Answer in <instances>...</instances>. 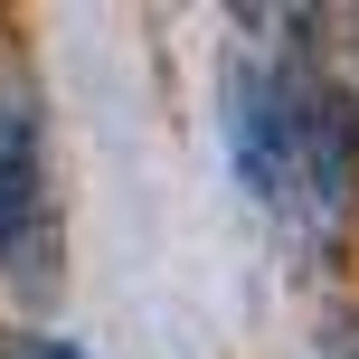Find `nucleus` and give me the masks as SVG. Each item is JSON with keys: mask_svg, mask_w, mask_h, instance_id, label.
<instances>
[{"mask_svg": "<svg viewBox=\"0 0 359 359\" xmlns=\"http://www.w3.org/2000/svg\"><path fill=\"white\" fill-rule=\"evenodd\" d=\"M350 189H359V104H350V86L293 67V114H284V208H274V217L331 236V227H341V208H350Z\"/></svg>", "mask_w": 359, "mask_h": 359, "instance_id": "f257e3e1", "label": "nucleus"}, {"mask_svg": "<svg viewBox=\"0 0 359 359\" xmlns=\"http://www.w3.org/2000/svg\"><path fill=\"white\" fill-rule=\"evenodd\" d=\"M0 284L29 303L57 293V198H48V151H38V114H0Z\"/></svg>", "mask_w": 359, "mask_h": 359, "instance_id": "f03ea898", "label": "nucleus"}, {"mask_svg": "<svg viewBox=\"0 0 359 359\" xmlns=\"http://www.w3.org/2000/svg\"><path fill=\"white\" fill-rule=\"evenodd\" d=\"M284 114H293V67L274 57H236L227 67V161L246 198L284 208Z\"/></svg>", "mask_w": 359, "mask_h": 359, "instance_id": "7ed1b4c3", "label": "nucleus"}, {"mask_svg": "<svg viewBox=\"0 0 359 359\" xmlns=\"http://www.w3.org/2000/svg\"><path fill=\"white\" fill-rule=\"evenodd\" d=\"M19 359H86V350H67V341H29Z\"/></svg>", "mask_w": 359, "mask_h": 359, "instance_id": "20e7f679", "label": "nucleus"}]
</instances>
